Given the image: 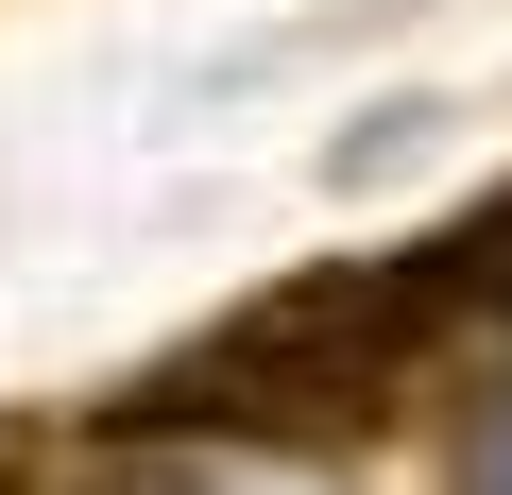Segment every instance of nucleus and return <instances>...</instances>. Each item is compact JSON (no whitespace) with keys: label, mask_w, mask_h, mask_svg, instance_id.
I'll return each mask as SVG.
<instances>
[{"label":"nucleus","mask_w":512,"mask_h":495,"mask_svg":"<svg viewBox=\"0 0 512 495\" xmlns=\"http://www.w3.org/2000/svg\"><path fill=\"white\" fill-rule=\"evenodd\" d=\"M0 495H18V478H0Z\"/></svg>","instance_id":"nucleus-2"},{"label":"nucleus","mask_w":512,"mask_h":495,"mask_svg":"<svg viewBox=\"0 0 512 495\" xmlns=\"http://www.w3.org/2000/svg\"><path fill=\"white\" fill-rule=\"evenodd\" d=\"M495 291H512V188L444 239L308 257L274 291H239L205 342H171L103 393V444H376Z\"/></svg>","instance_id":"nucleus-1"}]
</instances>
